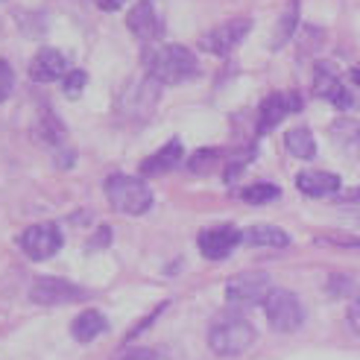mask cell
I'll return each instance as SVG.
<instances>
[{
    "instance_id": "83f0119b",
    "label": "cell",
    "mask_w": 360,
    "mask_h": 360,
    "mask_svg": "<svg viewBox=\"0 0 360 360\" xmlns=\"http://www.w3.org/2000/svg\"><path fill=\"white\" fill-rule=\"evenodd\" d=\"M319 243H331V246H349V249H360V240L354 238H319Z\"/></svg>"
},
{
    "instance_id": "44dd1931",
    "label": "cell",
    "mask_w": 360,
    "mask_h": 360,
    "mask_svg": "<svg viewBox=\"0 0 360 360\" xmlns=\"http://www.w3.org/2000/svg\"><path fill=\"white\" fill-rule=\"evenodd\" d=\"M296 24H299V0H290V4H287V9L281 12V18H278L276 32H273V47H276V50H278L284 41H290Z\"/></svg>"
},
{
    "instance_id": "9c48e42d",
    "label": "cell",
    "mask_w": 360,
    "mask_h": 360,
    "mask_svg": "<svg viewBox=\"0 0 360 360\" xmlns=\"http://www.w3.org/2000/svg\"><path fill=\"white\" fill-rule=\"evenodd\" d=\"M88 293L82 287L70 284L65 278H56V276H41L35 278V284L30 287V299L35 304H44V308H53V304H68V302H79L85 299Z\"/></svg>"
},
{
    "instance_id": "ffe728a7",
    "label": "cell",
    "mask_w": 360,
    "mask_h": 360,
    "mask_svg": "<svg viewBox=\"0 0 360 360\" xmlns=\"http://www.w3.org/2000/svg\"><path fill=\"white\" fill-rule=\"evenodd\" d=\"M331 138L337 147H343L346 153H357L360 150V126L352 117H340L331 123Z\"/></svg>"
},
{
    "instance_id": "603a6c76",
    "label": "cell",
    "mask_w": 360,
    "mask_h": 360,
    "mask_svg": "<svg viewBox=\"0 0 360 360\" xmlns=\"http://www.w3.org/2000/svg\"><path fill=\"white\" fill-rule=\"evenodd\" d=\"M217 158H220V150H200V153H193V155H191L188 167H191L193 173H208Z\"/></svg>"
},
{
    "instance_id": "7402d4cb",
    "label": "cell",
    "mask_w": 360,
    "mask_h": 360,
    "mask_svg": "<svg viewBox=\"0 0 360 360\" xmlns=\"http://www.w3.org/2000/svg\"><path fill=\"white\" fill-rule=\"evenodd\" d=\"M278 188L276 185H269V182H255V185H249L240 191V200L249 202V205H264V202H273L278 200Z\"/></svg>"
},
{
    "instance_id": "2e32d148",
    "label": "cell",
    "mask_w": 360,
    "mask_h": 360,
    "mask_svg": "<svg viewBox=\"0 0 360 360\" xmlns=\"http://www.w3.org/2000/svg\"><path fill=\"white\" fill-rule=\"evenodd\" d=\"M105 328H109V322H105V316L100 311H82L74 319V326H70V331H74L79 343H91L100 334H105Z\"/></svg>"
},
{
    "instance_id": "d6986e66",
    "label": "cell",
    "mask_w": 360,
    "mask_h": 360,
    "mask_svg": "<svg viewBox=\"0 0 360 360\" xmlns=\"http://www.w3.org/2000/svg\"><path fill=\"white\" fill-rule=\"evenodd\" d=\"M243 240L249 246H273V249H284L287 243H290V238H287V231L276 229V226H252Z\"/></svg>"
},
{
    "instance_id": "f1b7e54d",
    "label": "cell",
    "mask_w": 360,
    "mask_h": 360,
    "mask_svg": "<svg viewBox=\"0 0 360 360\" xmlns=\"http://www.w3.org/2000/svg\"><path fill=\"white\" fill-rule=\"evenodd\" d=\"M109 240H112V229H109V226H103V229H100V238H94L91 243H88V249H100V246H105Z\"/></svg>"
},
{
    "instance_id": "ac0fdd59",
    "label": "cell",
    "mask_w": 360,
    "mask_h": 360,
    "mask_svg": "<svg viewBox=\"0 0 360 360\" xmlns=\"http://www.w3.org/2000/svg\"><path fill=\"white\" fill-rule=\"evenodd\" d=\"M284 147L293 158H302V161H311L316 155V141H314V132L308 129V126H299V129L284 132Z\"/></svg>"
},
{
    "instance_id": "484cf974",
    "label": "cell",
    "mask_w": 360,
    "mask_h": 360,
    "mask_svg": "<svg viewBox=\"0 0 360 360\" xmlns=\"http://www.w3.org/2000/svg\"><path fill=\"white\" fill-rule=\"evenodd\" d=\"M346 319H349L352 331H354V334H360V296H354V299H352L349 311H346Z\"/></svg>"
},
{
    "instance_id": "7a4b0ae2",
    "label": "cell",
    "mask_w": 360,
    "mask_h": 360,
    "mask_svg": "<svg viewBox=\"0 0 360 360\" xmlns=\"http://www.w3.org/2000/svg\"><path fill=\"white\" fill-rule=\"evenodd\" d=\"M255 328L238 314H220L217 319L211 322V331H208V346L214 354L220 357H238L243 354L252 343H255Z\"/></svg>"
},
{
    "instance_id": "3957f363",
    "label": "cell",
    "mask_w": 360,
    "mask_h": 360,
    "mask_svg": "<svg viewBox=\"0 0 360 360\" xmlns=\"http://www.w3.org/2000/svg\"><path fill=\"white\" fill-rule=\"evenodd\" d=\"M105 200H109V205L115 211L138 217V214H147L153 208V191L143 179L115 173L105 179Z\"/></svg>"
},
{
    "instance_id": "5b68a950",
    "label": "cell",
    "mask_w": 360,
    "mask_h": 360,
    "mask_svg": "<svg viewBox=\"0 0 360 360\" xmlns=\"http://www.w3.org/2000/svg\"><path fill=\"white\" fill-rule=\"evenodd\" d=\"M18 243H21L24 255L30 261H47L62 249L65 238H62V229L56 223H39V226H30L24 235L18 238Z\"/></svg>"
},
{
    "instance_id": "6da1fadb",
    "label": "cell",
    "mask_w": 360,
    "mask_h": 360,
    "mask_svg": "<svg viewBox=\"0 0 360 360\" xmlns=\"http://www.w3.org/2000/svg\"><path fill=\"white\" fill-rule=\"evenodd\" d=\"M147 74L158 85H179L200 74L196 56L182 44H161L158 50L147 53Z\"/></svg>"
},
{
    "instance_id": "8fae6325",
    "label": "cell",
    "mask_w": 360,
    "mask_h": 360,
    "mask_svg": "<svg viewBox=\"0 0 360 360\" xmlns=\"http://www.w3.org/2000/svg\"><path fill=\"white\" fill-rule=\"evenodd\" d=\"M299 109H302V100L296 94H269L258 109V135H266L269 129H276L287 115H293Z\"/></svg>"
},
{
    "instance_id": "4fadbf2b",
    "label": "cell",
    "mask_w": 360,
    "mask_h": 360,
    "mask_svg": "<svg viewBox=\"0 0 360 360\" xmlns=\"http://www.w3.org/2000/svg\"><path fill=\"white\" fill-rule=\"evenodd\" d=\"M65 74H68V59L56 47H41L30 62V77L35 82H56Z\"/></svg>"
},
{
    "instance_id": "1f68e13d",
    "label": "cell",
    "mask_w": 360,
    "mask_h": 360,
    "mask_svg": "<svg viewBox=\"0 0 360 360\" xmlns=\"http://www.w3.org/2000/svg\"><path fill=\"white\" fill-rule=\"evenodd\" d=\"M352 79H354V85L360 88V65H354V68H352Z\"/></svg>"
},
{
    "instance_id": "e0dca14e",
    "label": "cell",
    "mask_w": 360,
    "mask_h": 360,
    "mask_svg": "<svg viewBox=\"0 0 360 360\" xmlns=\"http://www.w3.org/2000/svg\"><path fill=\"white\" fill-rule=\"evenodd\" d=\"M32 135H35V141L47 143V147H59V143L65 141V123L50 109H44L39 115V120H35V126H32Z\"/></svg>"
},
{
    "instance_id": "9a60e30c",
    "label": "cell",
    "mask_w": 360,
    "mask_h": 360,
    "mask_svg": "<svg viewBox=\"0 0 360 360\" xmlns=\"http://www.w3.org/2000/svg\"><path fill=\"white\" fill-rule=\"evenodd\" d=\"M296 188L308 196H331L340 191V176L328 170H302L296 176Z\"/></svg>"
},
{
    "instance_id": "8992f818",
    "label": "cell",
    "mask_w": 360,
    "mask_h": 360,
    "mask_svg": "<svg viewBox=\"0 0 360 360\" xmlns=\"http://www.w3.org/2000/svg\"><path fill=\"white\" fill-rule=\"evenodd\" d=\"M249 30H252L249 18H231V21L217 24L214 30H208L202 35V39H200V50L211 53V56H226V53H231V50H235L246 39Z\"/></svg>"
},
{
    "instance_id": "52a82bcc",
    "label": "cell",
    "mask_w": 360,
    "mask_h": 360,
    "mask_svg": "<svg viewBox=\"0 0 360 360\" xmlns=\"http://www.w3.org/2000/svg\"><path fill=\"white\" fill-rule=\"evenodd\" d=\"M273 293V281L266 273H240L226 284L229 304H264L266 296Z\"/></svg>"
},
{
    "instance_id": "5bb4252c",
    "label": "cell",
    "mask_w": 360,
    "mask_h": 360,
    "mask_svg": "<svg viewBox=\"0 0 360 360\" xmlns=\"http://www.w3.org/2000/svg\"><path fill=\"white\" fill-rule=\"evenodd\" d=\"M182 158H185L182 141L173 138V141H167V143H165V147H161L158 153H153L150 158H143V161H141V173H143V176H158V173H167V170H173L176 165H182Z\"/></svg>"
},
{
    "instance_id": "4dcf8cb0",
    "label": "cell",
    "mask_w": 360,
    "mask_h": 360,
    "mask_svg": "<svg viewBox=\"0 0 360 360\" xmlns=\"http://www.w3.org/2000/svg\"><path fill=\"white\" fill-rule=\"evenodd\" d=\"M343 200H349V202H360V188H354V191H349Z\"/></svg>"
},
{
    "instance_id": "ba28073f",
    "label": "cell",
    "mask_w": 360,
    "mask_h": 360,
    "mask_svg": "<svg viewBox=\"0 0 360 360\" xmlns=\"http://www.w3.org/2000/svg\"><path fill=\"white\" fill-rule=\"evenodd\" d=\"M314 94L322 97V100H331L337 109H343V112H349L357 105V97L349 91V88H343L337 68L331 62H316V68H314Z\"/></svg>"
},
{
    "instance_id": "4316f807",
    "label": "cell",
    "mask_w": 360,
    "mask_h": 360,
    "mask_svg": "<svg viewBox=\"0 0 360 360\" xmlns=\"http://www.w3.org/2000/svg\"><path fill=\"white\" fill-rule=\"evenodd\" d=\"M117 360H155V354L147 352V349H129V352H123Z\"/></svg>"
},
{
    "instance_id": "f546056e",
    "label": "cell",
    "mask_w": 360,
    "mask_h": 360,
    "mask_svg": "<svg viewBox=\"0 0 360 360\" xmlns=\"http://www.w3.org/2000/svg\"><path fill=\"white\" fill-rule=\"evenodd\" d=\"M123 4H126V0H97V6L105 9V12H117Z\"/></svg>"
},
{
    "instance_id": "277c9868",
    "label": "cell",
    "mask_w": 360,
    "mask_h": 360,
    "mask_svg": "<svg viewBox=\"0 0 360 360\" xmlns=\"http://www.w3.org/2000/svg\"><path fill=\"white\" fill-rule=\"evenodd\" d=\"M264 314H266V322L269 328L276 331H284V334H293L302 328L304 322V308L296 293L290 290H273L264 302Z\"/></svg>"
},
{
    "instance_id": "cb8c5ba5",
    "label": "cell",
    "mask_w": 360,
    "mask_h": 360,
    "mask_svg": "<svg viewBox=\"0 0 360 360\" xmlns=\"http://www.w3.org/2000/svg\"><path fill=\"white\" fill-rule=\"evenodd\" d=\"M85 82H88L85 70H70V74L65 77V82H62V91H65V97H68V100H77V97L82 94Z\"/></svg>"
},
{
    "instance_id": "7c38bea8",
    "label": "cell",
    "mask_w": 360,
    "mask_h": 360,
    "mask_svg": "<svg viewBox=\"0 0 360 360\" xmlns=\"http://www.w3.org/2000/svg\"><path fill=\"white\" fill-rule=\"evenodd\" d=\"M126 24H129L132 35H138L141 41H155L161 39V32H165V24H161V18L155 12V6L150 0H141L129 9V18H126Z\"/></svg>"
},
{
    "instance_id": "d4e9b609",
    "label": "cell",
    "mask_w": 360,
    "mask_h": 360,
    "mask_svg": "<svg viewBox=\"0 0 360 360\" xmlns=\"http://www.w3.org/2000/svg\"><path fill=\"white\" fill-rule=\"evenodd\" d=\"M15 91V70L6 59H0V103H6Z\"/></svg>"
},
{
    "instance_id": "30bf717a",
    "label": "cell",
    "mask_w": 360,
    "mask_h": 360,
    "mask_svg": "<svg viewBox=\"0 0 360 360\" xmlns=\"http://www.w3.org/2000/svg\"><path fill=\"white\" fill-rule=\"evenodd\" d=\"M243 240V231H238L235 226H211L205 231H200V238H196V243H200V252L208 258V261H223L231 255V249H235L238 243Z\"/></svg>"
}]
</instances>
